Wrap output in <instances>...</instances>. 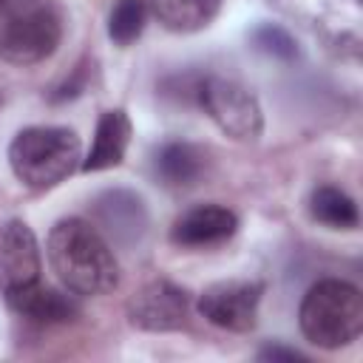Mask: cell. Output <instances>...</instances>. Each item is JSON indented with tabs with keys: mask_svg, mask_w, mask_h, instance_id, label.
I'll return each instance as SVG.
<instances>
[{
	"mask_svg": "<svg viewBox=\"0 0 363 363\" xmlns=\"http://www.w3.org/2000/svg\"><path fill=\"white\" fill-rule=\"evenodd\" d=\"M45 258L60 284L74 295H105L119 284V261L94 221L60 218L45 241Z\"/></svg>",
	"mask_w": 363,
	"mask_h": 363,
	"instance_id": "obj_1",
	"label": "cell"
},
{
	"mask_svg": "<svg viewBox=\"0 0 363 363\" xmlns=\"http://www.w3.org/2000/svg\"><path fill=\"white\" fill-rule=\"evenodd\" d=\"M82 164V142L62 125L23 128L9 145V167L17 182L34 193H45L65 182Z\"/></svg>",
	"mask_w": 363,
	"mask_h": 363,
	"instance_id": "obj_2",
	"label": "cell"
},
{
	"mask_svg": "<svg viewBox=\"0 0 363 363\" xmlns=\"http://www.w3.org/2000/svg\"><path fill=\"white\" fill-rule=\"evenodd\" d=\"M298 323L318 349H343L363 332V295L349 281L323 278L303 295Z\"/></svg>",
	"mask_w": 363,
	"mask_h": 363,
	"instance_id": "obj_3",
	"label": "cell"
},
{
	"mask_svg": "<svg viewBox=\"0 0 363 363\" xmlns=\"http://www.w3.org/2000/svg\"><path fill=\"white\" fill-rule=\"evenodd\" d=\"M62 40V17L48 0H0V60L37 65Z\"/></svg>",
	"mask_w": 363,
	"mask_h": 363,
	"instance_id": "obj_4",
	"label": "cell"
},
{
	"mask_svg": "<svg viewBox=\"0 0 363 363\" xmlns=\"http://www.w3.org/2000/svg\"><path fill=\"white\" fill-rule=\"evenodd\" d=\"M193 94L224 136L235 142H255L264 133V111L247 85L227 77H204Z\"/></svg>",
	"mask_w": 363,
	"mask_h": 363,
	"instance_id": "obj_5",
	"label": "cell"
},
{
	"mask_svg": "<svg viewBox=\"0 0 363 363\" xmlns=\"http://www.w3.org/2000/svg\"><path fill=\"white\" fill-rule=\"evenodd\" d=\"M43 281V255L34 230L23 218H9L0 227V295L11 298L28 292Z\"/></svg>",
	"mask_w": 363,
	"mask_h": 363,
	"instance_id": "obj_6",
	"label": "cell"
},
{
	"mask_svg": "<svg viewBox=\"0 0 363 363\" xmlns=\"http://www.w3.org/2000/svg\"><path fill=\"white\" fill-rule=\"evenodd\" d=\"M261 295H264L261 281H218L199 295L196 309L207 323L224 332L244 335L258 323Z\"/></svg>",
	"mask_w": 363,
	"mask_h": 363,
	"instance_id": "obj_7",
	"label": "cell"
},
{
	"mask_svg": "<svg viewBox=\"0 0 363 363\" xmlns=\"http://www.w3.org/2000/svg\"><path fill=\"white\" fill-rule=\"evenodd\" d=\"M190 295L167 278L147 281L128 301V320L142 332H176L187 323Z\"/></svg>",
	"mask_w": 363,
	"mask_h": 363,
	"instance_id": "obj_8",
	"label": "cell"
},
{
	"mask_svg": "<svg viewBox=\"0 0 363 363\" xmlns=\"http://www.w3.org/2000/svg\"><path fill=\"white\" fill-rule=\"evenodd\" d=\"M91 210H94L96 230L122 247L139 244L142 235L147 233V224H150L145 199L133 190H125V187H113V190L99 193L94 199Z\"/></svg>",
	"mask_w": 363,
	"mask_h": 363,
	"instance_id": "obj_9",
	"label": "cell"
},
{
	"mask_svg": "<svg viewBox=\"0 0 363 363\" xmlns=\"http://www.w3.org/2000/svg\"><path fill=\"white\" fill-rule=\"evenodd\" d=\"M238 233V216L221 204H199L184 210L173 227L170 241L184 250H207L230 241Z\"/></svg>",
	"mask_w": 363,
	"mask_h": 363,
	"instance_id": "obj_10",
	"label": "cell"
},
{
	"mask_svg": "<svg viewBox=\"0 0 363 363\" xmlns=\"http://www.w3.org/2000/svg\"><path fill=\"white\" fill-rule=\"evenodd\" d=\"M130 119L122 108H111V111H102L99 119H96V130H94V142H91V150L88 156L82 159V170L85 173H96V170H108V167H116L125 153H128V145H130Z\"/></svg>",
	"mask_w": 363,
	"mask_h": 363,
	"instance_id": "obj_11",
	"label": "cell"
},
{
	"mask_svg": "<svg viewBox=\"0 0 363 363\" xmlns=\"http://www.w3.org/2000/svg\"><path fill=\"white\" fill-rule=\"evenodd\" d=\"M9 309L34 323H68L71 318L79 315V303L74 301V292L54 289L43 281L37 286H31L28 292L11 298Z\"/></svg>",
	"mask_w": 363,
	"mask_h": 363,
	"instance_id": "obj_12",
	"label": "cell"
},
{
	"mask_svg": "<svg viewBox=\"0 0 363 363\" xmlns=\"http://www.w3.org/2000/svg\"><path fill=\"white\" fill-rule=\"evenodd\" d=\"M207 164V156L201 147L190 142H167L156 150L153 173L167 187H190L201 179Z\"/></svg>",
	"mask_w": 363,
	"mask_h": 363,
	"instance_id": "obj_13",
	"label": "cell"
},
{
	"mask_svg": "<svg viewBox=\"0 0 363 363\" xmlns=\"http://www.w3.org/2000/svg\"><path fill=\"white\" fill-rule=\"evenodd\" d=\"M150 11L162 28L173 34H193L218 17L221 0H150Z\"/></svg>",
	"mask_w": 363,
	"mask_h": 363,
	"instance_id": "obj_14",
	"label": "cell"
},
{
	"mask_svg": "<svg viewBox=\"0 0 363 363\" xmlns=\"http://www.w3.org/2000/svg\"><path fill=\"white\" fill-rule=\"evenodd\" d=\"M309 213L315 221H320L332 230H354L360 224V213H357L354 199L335 184H320L312 190Z\"/></svg>",
	"mask_w": 363,
	"mask_h": 363,
	"instance_id": "obj_15",
	"label": "cell"
},
{
	"mask_svg": "<svg viewBox=\"0 0 363 363\" xmlns=\"http://www.w3.org/2000/svg\"><path fill=\"white\" fill-rule=\"evenodd\" d=\"M147 3L145 0H119L108 17V37L116 45H130L145 31Z\"/></svg>",
	"mask_w": 363,
	"mask_h": 363,
	"instance_id": "obj_16",
	"label": "cell"
},
{
	"mask_svg": "<svg viewBox=\"0 0 363 363\" xmlns=\"http://www.w3.org/2000/svg\"><path fill=\"white\" fill-rule=\"evenodd\" d=\"M250 40H252V45H255L261 54H267V57H272V60L289 62V60L298 57V43H295V37H292L284 26L264 23V26H258V28L250 34Z\"/></svg>",
	"mask_w": 363,
	"mask_h": 363,
	"instance_id": "obj_17",
	"label": "cell"
},
{
	"mask_svg": "<svg viewBox=\"0 0 363 363\" xmlns=\"http://www.w3.org/2000/svg\"><path fill=\"white\" fill-rule=\"evenodd\" d=\"M258 357H261V360H306L301 352L286 349V346H264V349L258 352Z\"/></svg>",
	"mask_w": 363,
	"mask_h": 363,
	"instance_id": "obj_18",
	"label": "cell"
}]
</instances>
